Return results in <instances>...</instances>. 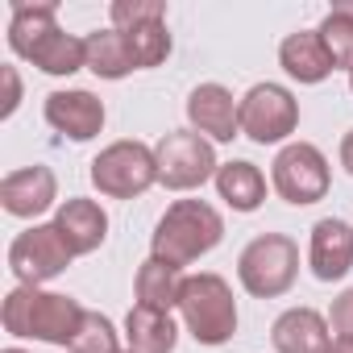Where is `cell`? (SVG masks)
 I'll list each match as a JSON object with an SVG mask.
<instances>
[{
  "mask_svg": "<svg viewBox=\"0 0 353 353\" xmlns=\"http://www.w3.org/2000/svg\"><path fill=\"white\" fill-rule=\"evenodd\" d=\"M225 237V216L204 204V200H174L162 221L154 225V237H150V258H162L170 266H192L200 262L204 254H212Z\"/></svg>",
  "mask_w": 353,
  "mask_h": 353,
  "instance_id": "obj_1",
  "label": "cell"
},
{
  "mask_svg": "<svg viewBox=\"0 0 353 353\" xmlns=\"http://www.w3.org/2000/svg\"><path fill=\"white\" fill-rule=\"evenodd\" d=\"M83 320L79 299L59 295V291H42V287H13L0 303V324L9 336H30V341H46V345H71L75 328Z\"/></svg>",
  "mask_w": 353,
  "mask_h": 353,
  "instance_id": "obj_2",
  "label": "cell"
},
{
  "mask_svg": "<svg viewBox=\"0 0 353 353\" xmlns=\"http://www.w3.org/2000/svg\"><path fill=\"white\" fill-rule=\"evenodd\" d=\"M179 316H183V328L216 349L225 341H233L237 332V299H233V287L212 274V270H200V274H188L183 279V295H179Z\"/></svg>",
  "mask_w": 353,
  "mask_h": 353,
  "instance_id": "obj_3",
  "label": "cell"
},
{
  "mask_svg": "<svg viewBox=\"0 0 353 353\" xmlns=\"http://www.w3.org/2000/svg\"><path fill=\"white\" fill-rule=\"evenodd\" d=\"M158 183L154 145L137 137H121L92 158V188L108 200H137Z\"/></svg>",
  "mask_w": 353,
  "mask_h": 353,
  "instance_id": "obj_4",
  "label": "cell"
},
{
  "mask_svg": "<svg viewBox=\"0 0 353 353\" xmlns=\"http://www.w3.org/2000/svg\"><path fill=\"white\" fill-rule=\"evenodd\" d=\"M237 279L254 299H279L299 279V245L287 233L254 237L237 258Z\"/></svg>",
  "mask_w": 353,
  "mask_h": 353,
  "instance_id": "obj_5",
  "label": "cell"
},
{
  "mask_svg": "<svg viewBox=\"0 0 353 353\" xmlns=\"http://www.w3.org/2000/svg\"><path fill=\"white\" fill-rule=\"evenodd\" d=\"M154 158H158V183L166 192H196L208 179H216V170H221L216 145L204 133H196V129L166 133L154 145Z\"/></svg>",
  "mask_w": 353,
  "mask_h": 353,
  "instance_id": "obj_6",
  "label": "cell"
},
{
  "mask_svg": "<svg viewBox=\"0 0 353 353\" xmlns=\"http://www.w3.org/2000/svg\"><path fill=\"white\" fill-rule=\"evenodd\" d=\"M270 188L295 208L320 204L332 188V166H328L324 150L312 141H287L270 162Z\"/></svg>",
  "mask_w": 353,
  "mask_h": 353,
  "instance_id": "obj_7",
  "label": "cell"
},
{
  "mask_svg": "<svg viewBox=\"0 0 353 353\" xmlns=\"http://www.w3.org/2000/svg\"><path fill=\"white\" fill-rule=\"evenodd\" d=\"M299 129V100L283 83H254L241 96V133L258 145H279Z\"/></svg>",
  "mask_w": 353,
  "mask_h": 353,
  "instance_id": "obj_8",
  "label": "cell"
},
{
  "mask_svg": "<svg viewBox=\"0 0 353 353\" xmlns=\"http://www.w3.org/2000/svg\"><path fill=\"white\" fill-rule=\"evenodd\" d=\"M71 258L75 254L54 225H34V229L17 233L9 245V270L21 287H42L50 279H59L71 266Z\"/></svg>",
  "mask_w": 353,
  "mask_h": 353,
  "instance_id": "obj_9",
  "label": "cell"
},
{
  "mask_svg": "<svg viewBox=\"0 0 353 353\" xmlns=\"http://www.w3.org/2000/svg\"><path fill=\"white\" fill-rule=\"evenodd\" d=\"M54 200H59V179L42 162L9 170L5 179H0V204H5V212L17 216V221H34V216L50 212Z\"/></svg>",
  "mask_w": 353,
  "mask_h": 353,
  "instance_id": "obj_10",
  "label": "cell"
},
{
  "mask_svg": "<svg viewBox=\"0 0 353 353\" xmlns=\"http://www.w3.org/2000/svg\"><path fill=\"white\" fill-rule=\"evenodd\" d=\"M188 121L212 145L233 141V137H241V100H233V92L225 83H200L188 96Z\"/></svg>",
  "mask_w": 353,
  "mask_h": 353,
  "instance_id": "obj_11",
  "label": "cell"
},
{
  "mask_svg": "<svg viewBox=\"0 0 353 353\" xmlns=\"http://www.w3.org/2000/svg\"><path fill=\"white\" fill-rule=\"evenodd\" d=\"M42 112H46V125L54 133L71 137V141H92L104 129V117H108L104 112V100L92 96V92H83V88L50 92L46 104H42Z\"/></svg>",
  "mask_w": 353,
  "mask_h": 353,
  "instance_id": "obj_12",
  "label": "cell"
},
{
  "mask_svg": "<svg viewBox=\"0 0 353 353\" xmlns=\"http://www.w3.org/2000/svg\"><path fill=\"white\" fill-rule=\"evenodd\" d=\"M307 266L320 283H336L353 270V225L341 216H324L312 225Z\"/></svg>",
  "mask_w": 353,
  "mask_h": 353,
  "instance_id": "obj_13",
  "label": "cell"
},
{
  "mask_svg": "<svg viewBox=\"0 0 353 353\" xmlns=\"http://www.w3.org/2000/svg\"><path fill=\"white\" fill-rule=\"evenodd\" d=\"M50 225L63 233V241L71 245L75 258H79V254H96V250L104 245V237H108V212H104L96 200H88V196L63 200V204L54 208V221H50Z\"/></svg>",
  "mask_w": 353,
  "mask_h": 353,
  "instance_id": "obj_14",
  "label": "cell"
},
{
  "mask_svg": "<svg viewBox=\"0 0 353 353\" xmlns=\"http://www.w3.org/2000/svg\"><path fill=\"white\" fill-rule=\"evenodd\" d=\"M328 328V316H320L316 307H287L270 324V345L274 353H324L332 345Z\"/></svg>",
  "mask_w": 353,
  "mask_h": 353,
  "instance_id": "obj_15",
  "label": "cell"
},
{
  "mask_svg": "<svg viewBox=\"0 0 353 353\" xmlns=\"http://www.w3.org/2000/svg\"><path fill=\"white\" fill-rule=\"evenodd\" d=\"M279 63L299 83H324L336 71L332 59H328V50H324V42H320V30H295V34H287L283 46H279Z\"/></svg>",
  "mask_w": 353,
  "mask_h": 353,
  "instance_id": "obj_16",
  "label": "cell"
},
{
  "mask_svg": "<svg viewBox=\"0 0 353 353\" xmlns=\"http://www.w3.org/2000/svg\"><path fill=\"white\" fill-rule=\"evenodd\" d=\"M125 341H129L133 353H174V345H179V324H174L170 312L133 303L129 316H125Z\"/></svg>",
  "mask_w": 353,
  "mask_h": 353,
  "instance_id": "obj_17",
  "label": "cell"
},
{
  "mask_svg": "<svg viewBox=\"0 0 353 353\" xmlns=\"http://www.w3.org/2000/svg\"><path fill=\"white\" fill-rule=\"evenodd\" d=\"M216 196L233 208V212H258L262 200H266V174L245 162V158H233V162H221L216 170Z\"/></svg>",
  "mask_w": 353,
  "mask_h": 353,
  "instance_id": "obj_18",
  "label": "cell"
},
{
  "mask_svg": "<svg viewBox=\"0 0 353 353\" xmlns=\"http://www.w3.org/2000/svg\"><path fill=\"white\" fill-rule=\"evenodd\" d=\"M183 270L170 266L162 258H145L133 274V295L141 307H158V312H170L179 307V295H183Z\"/></svg>",
  "mask_w": 353,
  "mask_h": 353,
  "instance_id": "obj_19",
  "label": "cell"
},
{
  "mask_svg": "<svg viewBox=\"0 0 353 353\" xmlns=\"http://www.w3.org/2000/svg\"><path fill=\"white\" fill-rule=\"evenodd\" d=\"M26 63H34V67L46 71V75H75V71L88 67V42L75 38V34L54 30V34H46V38L26 54Z\"/></svg>",
  "mask_w": 353,
  "mask_h": 353,
  "instance_id": "obj_20",
  "label": "cell"
},
{
  "mask_svg": "<svg viewBox=\"0 0 353 353\" xmlns=\"http://www.w3.org/2000/svg\"><path fill=\"white\" fill-rule=\"evenodd\" d=\"M83 42H88V71L92 75H100V79H125L129 71H137L133 50H129V42H125L121 30H96Z\"/></svg>",
  "mask_w": 353,
  "mask_h": 353,
  "instance_id": "obj_21",
  "label": "cell"
},
{
  "mask_svg": "<svg viewBox=\"0 0 353 353\" xmlns=\"http://www.w3.org/2000/svg\"><path fill=\"white\" fill-rule=\"evenodd\" d=\"M59 30V9L54 5H13V21H9V50L17 59H26L46 34Z\"/></svg>",
  "mask_w": 353,
  "mask_h": 353,
  "instance_id": "obj_22",
  "label": "cell"
},
{
  "mask_svg": "<svg viewBox=\"0 0 353 353\" xmlns=\"http://www.w3.org/2000/svg\"><path fill=\"white\" fill-rule=\"evenodd\" d=\"M129 50H133V63L137 71L145 67H162L170 59V34H166V21H145V26H133V30H121Z\"/></svg>",
  "mask_w": 353,
  "mask_h": 353,
  "instance_id": "obj_23",
  "label": "cell"
},
{
  "mask_svg": "<svg viewBox=\"0 0 353 353\" xmlns=\"http://www.w3.org/2000/svg\"><path fill=\"white\" fill-rule=\"evenodd\" d=\"M121 332H117V324L104 316V312H88L83 307V320H79V328H75V336H71V353H121Z\"/></svg>",
  "mask_w": 353,
  "mask_h": 353,
  "instance_id": "obj_24",
  "label": "cell"
},
{
  "mask_svg": "<svg viewBox=\"0 0 353 353\" xmlns=\"http://www.w3.org/2000/svg\"><path fill=\"white\" fill-rule=\"evenodd\" d=\"M316 30H320V42H324V50H328L332 67H345V71H349V67H353V21L328 9Z\"/></svg>",
  "mask_w": 353,
  "mask_h": 353,
  "instance_id": "obj_25",
  "label": "cell"
},
{
  "mask_svg": "<svg viewBox=\"0 0 353 353\" xmlns=\"http://www.w3.org/2000/svg\"><path fill=\"white\" fill-rule=\"evenodd\" d=\"M108 21L112 30H133L145 21H166V5L162 0H112L108 5Z\"/></svg>",
  "mask_w": 353,
  "mask_h": 353,
  "instance_id": "obj_26",
  "label": "cell"
},
{
  "mask_svg": "<svg viewBox=\"0 0 353 353\" xmlns=\"http://www.w3.org/2000/svg\"><path fill=\"white\" fill-rule=\"evenodd\" d=\"M328 324H332L336 336H353V287L341 291V295L332 299V307H328Z\"/></svg>",
  "mask_w": 353,
  "mask_h": 353,
  "instance_id": "obj_27",
  "label": "cell"
},
{
  "mask_svg": "<svg viewBox=\"0 0 353 353\" xmlns=\"http://www.w3.org/2000/svg\"><path fill=\"white\" fill-rule=\"evenodd\" d=\"M0 75H5V88H9V96H5V108H0V117H13L17 112V104H21V79H17V67L13 63H5V67H0Z\"/></svg>",
  "mask_w": 353,
  "mask_h": 353,
  "instance_id": "obj_28",
  "label": "cell"
},
{
  "mask_svg": "<svg viewBox=\"0 0 353 353\" xmlns=\"http://www.w3.org/2000/svg\"><path fill=\"white\" fill-rule=\"evenodd\" d=\"M341 166H345V170L353 174V129H349V133L341 137Z\"/></svg>",
  "mask_w": 353,
  "mask_h": 353,
  "instance_id": "obj_29",
  "label": "cell"
},
{
  "mask_svg": "<svg viewBox=\"0 0 353 353\" xmlns=\"http://www.w3.org/2000/svg\"><path fill=\"white\" fill-rule=\"evenodd\" d=\"M324 353H353V336H332V345Z\"/></svg>",
  "mask_w": 353,
  "mask_h": 353,
  "instance_id": "obj_30",
  "label": "cell"
},
{
  "mask_svg": "<svg viewBox=\"0 0 353 353\" xmlns=\"http://www.w3.org/2000/svg\"><path fill=\"white\" fill-rule=\"evenodd\" d=\"M332 13H341V17H349V21H353V0H336Z\"/></svg>",
  "mask_w": 353,
  "mask_h": 353,
  "instance_id": "obj_31",
  "label": "cell"
},
{
  "mask_svg": "<svg viewBox=\"0 0 353 353\" xmlns=\"http://www.w3.org/2000/svg\"><path fill=\"white\" fill-rule=\"evenodd\" d=\"M0 353H30V349H17V345H9V349H0Z\"/></svg>",
  "mask_w": 353,
  "mask_h": 353,
  "instance_id": "obj_32",
  "label": "cell"
},
{
  "mask_svg": "<svg viewBox=\"0 0 353 353\" xmlns=\"http://www.w3.org/2000/svg\"><path fill=\"white\" fill-rule=\"evenodd\" d=\"M349 92H353V67H349Z\"/></svg>",
  "mask_w": 353,
  "mask_h": 353,
  "instance_id": "obj_33",
  "label": "cell"
},
{
  "mask_svg": "<svg viewBox=\"0 0 353 353\" xmlns=\"http://www.w3.org/2000/svg\"><path fill=\"white\" fill-rule=\"evenodd\" d=\"M121 353H133V349H121Z\"/></svg>",
  "mask_w": 353,
  "mask_h": 353,
  "instance_id": "obj_34",
  "label": "cell"
}]
</instances>
